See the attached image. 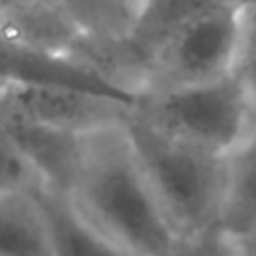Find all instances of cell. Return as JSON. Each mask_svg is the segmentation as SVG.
I'll use <instances>...</instances> for the list:
<instances>
[{
    "label": "cell",
    "instance_id": "obj_7",
    "mask_svg": "<svg viewBox=\"0 0 256 256\" xmlns=\"http://www.w3.org/2000/svg\"><path fill=\"white\" fill-rule=\"evenodd\" d=\"M0 124L6 128L20 152L38 172L42 186L64 196L76 172L86 134H72L36 122L2 100Z\"/></svg>",
    "mask_w": 256,
    "mask_h": 256
},
{
    "label": "cell",
    "instance_id": "obj_4",
    "mask_svg": "<svg viewBox=\"0 0 256 256\" xmlns=\"http://www.w3.org/2000/svg\"><path fill=\"white\" fill-rule=\"evenodd\" d=\"M242 12L218 4L172 34L148 60L140 92H158L216 80L236 70Z\"/></svg>",
    "mask_w": 256,
    "mask_h": 256
},
{
    "label": "cell",
    "instance_id": "obj_5",
    "mask_svg": "<svg viewBox=\"0 0 256 256\" xmlns=\"http://www.w3.org/2000/svg\"><path fill=\"white\" fill-rule=\"evenodd\" d=\"M0 100L36 122L82 136L122 124L134 108L128 100L62 84H0Z\"/></svg>",
    "mask_w": 256,
    "mask_h": 256
},
{
    "label": "cell",
    "instance_id": "obj_13",
    "mask_svg": "<svg viewBox=\"0 0 256 256\" xmlns=\"http://www.w3.org/2000/svg\"><path fill=\"white\" fill-rule=\"evenodd\" d=\"M172 256H242L236 240L222 228L178 238Z\"/></svg>",
    "mask_w": 256,
    "mask_h": 256
},
{
    "label": "cell",
    "instance_id": "obj_8",
    "mask_svg": "<svg viewBox=\"0 0 256 256\" xmlns=\"http://www.w3.org/2000/svg\"><path fill=\"white\" fill-rule=\"evenodd\" d=\"M226 4L224 0H140L130 14L122 36L118 38L120 52L126 60L136 90L148 60L154 52L184 24L202 12Z\"/></svg>",
    "mask_w": 256,
    "mask_h": 256
},
{
    "label": "cell",
    "instance_id": "obj_17",
    "mask_svg": "<svg viewBox=\"0 0 256 256\" xmlns=\"http://www.w3.org/2000/svg\"><path fill=\"white\" fill-rule=\"evenodd\" d=\"M116 2H118V6H122V10L126 14V22H128V18L132 14V0H116Z\"/></svg>",
    "mask_w": 256,
    "mask_h": 256
},
{
    "label": "cell",
    "instance_id": "obj_2",
    "mask_svg": "<svg viewBox=\"0 0 256 256\" xmlns=\"http://www.w3.org/2000/svg\"><path fill=\"white\" fill-rule=\"evenodd\" d=\"M124 130L176 234L184 238L220 228L228 156L168 136L134 112Z\"/></svg>",
    "mask_w": 256,
    "mask_h": 256
},
{
    "label": "cell",
    "instance_id": "obj_11",
    "mask_svg": "<svg viewBox=\"0 0 256 256\" xmlns=\"http://www.w3.org/2000/svg\"><path fill=\"white\" fill-rule=\"evenodd\" d=\"M38 196L50 222L56 256H126L114 244L90 230L62 194L38 188Z\"/></svg>",
    "mask_w": 256,
    "mask_h": 256
},
{
    "label": "cell",
    "instance_id": "obj_9",
    "mask_svg": "<svg viewBox=\"0 0 256 256\" xmlns=\"http://www.w3.org/2000/svg\"><path fill=\"white\" fill-rule=\"evenodd\" d=\"M0 256H56L38 188L0 194Z\"/></svg>",
    "mask_w": 256,
    "mask_h": 256
},
{
    "label": "cell",
    "instance_id": "obj_12",
    "mask_svg": "<svg viewBox=\"0 0 256 256\" xmlns=\"http://www.w3.org/2000/svg\"><path fill=\"white\" fill-rule=\"evenodd\" d=\"M36 188H44L38 172L0 124V194Z\"/></svg>",
    "mask_w": 256,
    "mask_h": 256
},
{
    "label": "cell",
    "instance_id": "obj_1",
    "mask_svg": "<svg viewBox=\"0 0 256 256\" xmlns=\"http://www.w3.org/2000/svg\"><path fill=\"white\" fill-rule=\"evenodd\" d=\"M78 218L126 256H172L178 234L160 206L124 122L84 136L64 194Z\"/></svg>",
    "mask_w": 256,
    "mask_h": 256
},
{
    "label": "cell",
    "instance_id": "obj_14",
    "mask_svg": "<svg viewBox=\"0 0 256 256\" xmlns=\"http://www.w3.org/2000/svg\"><path fill=\"white\" fill-rule=\"evenodd\" d=\"M236 74L244 80L256 102V8L242 12V38Z\"/></svg>",
    "mask_w": 256,
    "mask_h": 256
},
{
    "label": "cell",
    "instance_id": "obj_16",
    "mask_svg": "<svg viewBox=\"0 0 256 256\" xmlns=\"http://www.w3.org/2000/svg\"><path fill=\"white\" fill-rule=\"evenodd\" d=\"M224 2L230 4V6H234V8H238L240 12H246L250 8H256V0H224Z\"/></svg>",
    "mask_w": 256,
    "mask_h": 256
},
{
    "label": "cell",
    "instance_id": "obj_3",
    "mask_svg": "<svg viewBox=\"0 0 256 256\" xmlns=\"http://www.w3.org/2000/svg\"><path fill=\"white\" fill-rule=\"evenodd\" d=\"M132 112L168 136L222 156L256 126V102L236 70L200 84L140 92Z\"/></svg>",
    "mask_w": 256,
    "mask_h": 256
},
{
    "label": "cell",
    "instance_id": "obj_10",
    "mask_svg": "<svg viewBox=\"0 0 256 256\" xmlns=\"http://www.w3.org/2000/svg\"><path fill=\"white\" fill-rule=\"evenodd\" d=\"M256 226V126L228 156L226 198L220 228L240 236Z\"/></svg>",
    "mask_w": 256,
    "mask_h": 256
},
{
    "label": "cell",
    "instance_id": "obj_6",
    "mask_svg": "<svg viewBox=\"0 0 256 256\" xmlns=\"http://www.w3.org/2000/svg\"><path fill=\"white\" fill-rule=\"evenodd\" d=\"M0 84H62L110 94L132 104L138 92L118 84L90 62L76 54H58L34 48L12 32L0 20Z\"/></svg>",
    "mask_w": 256,
    "mask_h": 256
},
{
    "label": "cell",
    "instance_id": "obj_15",
    "mask_svg": "<svg viewBox=\"0 0 256 256\" xmlns=\"http://www.w3.org/2000/svg\"><path fill=\"white\" fill-rule=\"evenodd\" d=\"M240 248L242 256H256V226L250 228L248 232L240 234V236H232Z\"/></svg>",
    "mask_w": 256,
    "mask_h": 256
}]
</instances>
